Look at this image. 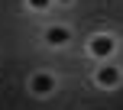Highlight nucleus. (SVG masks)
<instances>
[{"label": "nucleus", "instance_id": "3", "mask_svg": "<svg viewBox=\"0 0 123 110\" xmlns=\"http://www.w3.org/2000/svg\"><path fill=\"white\" fill-rule=\"evenodd\" d=\"M94 81H97L100 87H117V84H120V68L110 65V61H104V65L94 71Z\"/></svg>", "mask_w": 123, "mask_h": 110}, {"label": "nucleus", "instance_id": "2", "mask_svg": "<svg viewBox=\"0 0 123 110\" xmlns=\"http://www.w3.org/2000/svg\"><path fill=\"white\" fill-rule=\"evenodd\" d=\"M26 84H29V91H32V94L45 97V94H52V91H55V74H52V71H32Z\"/></svg>", "mask_w": 123, "mask_h": 110}, {"label": "nucleus", "instance_id": "5", "mask_svg": "<svg viewBox=\"0 0 123 110\" xmlns=\"http://www.w3.org/2000/svg\"><path fill=\"white\" fill-rule=\"evenodd\" d=\"M26 3H29L32 10H49V6L55 3V0H26Z\"/></svg>", "mask_w": 123, "mask_h": 110}, {"label": "nucleus", "instance_id": "1", "mask_svg": "<svg viewBox=\"0 0 123 110\" xmlns=\"http://www.w3.org/2000/svg\"><path fill=\"white\" fill-rule=\"evenodd\" d=\"M87 52H91L94 58H100V61H110L113 52H117V39H113L110 32H97V36H91V42H87Z\"/></svg>", "mask_w": 123, "mask_h": 110}, {"label": "nucleus", "instance_id": "6", "mask_svg": "<svg viewBox=\"0 0 123 110\" xmlns=\"http://www.w3.org/2000/svg\"><path fill=\"white\" fill-rule=\"evenodd\" d=\"M55 3H62V6H68V3H71V0H55Z\"/></svg>", "mask_w": 123, "mask_h": 110}, {"label": "nucleus", "instance_id": "4", "mask_svg": "<svg viewBox=\"0 0 123 110\" xmlns=\"http://www.w3.org/2000/svg\"><path fill=\"white\" fill-rule=\"evenodd\" d=\"M68 39H71V29L68 26H49L45 29V42L49 45H65Z\"/></svg>", "mask_w": 123, "mask_h": 110}]
</instances>
